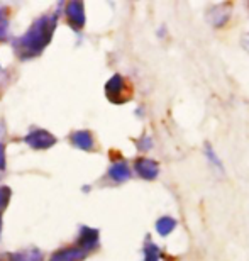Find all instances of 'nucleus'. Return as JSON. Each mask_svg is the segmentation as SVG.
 <instances>
[{"label": "nucleus", "instance_id": "f257e3e1", "mask_svg": "<svg viewBox=\"0 0 249 261\" xmlns=\"http://www.w3.org/2000/svg\"><path fill=\"white\" fill-rule=\"evenodd\" d=\"M56 25H58L56 15H43V17L36 19L27 29V33H24L14 41L15 55L20 60L38 58L53 39Z\"/></svg>", "mask_w": 249, "mask_h": 261}, {"label": "nucleus", "instance_id": "f03ea898", "mask_svg": "<svg viewBox=\"0 0 249 261\" xmlns=\"http://www.w3.org/2000/svg\"><path fill=\"white\" fill-rule=\"evenodd\" d=\"M132 93L131 85L127 83V80L122 75L116 73L110 80L105 83V95L110 102L114 103H124L129 100Z\"/></svg>", "mask_w": 249, "mask_h": 261}, {"label": "nucleus", "instance_id": "7ed1b4c3", "mask_svg": "<svg viewBox=\"0 0 249 261\" xmlns=\"http://www.w3.org/2000/svg\"><path fill=\"white\" fill-rule=\"evenodd\" d=\"M25 143L33 149H49L56 144V138L44 129H36L25 136Z\"/></svg>", "mask_w": 249, "mask_h": 261}, {"label": "nucleus", "instance_id": "20e7f679", "mask_svg": "<svg viewBox=\"0 0 249 261\" xmlns=\"http://www.w3.org/2000/svg\"><path fill=\"white\" fill-rule=\"evenodd\" d=\"M134 170H136V173L141 176L143 180H148V181L154 180L159 175L158 161H154L151 158H139V160H136V163H134Z\"/></svg>", "mask_w": 249, "mask_h": 261}, {"label": "nucleus", "instance_id": "39448f33", "mask_svg": "<svg viewBox=\"0 0 249 261\" xmlns=\"http://www.w3.org/2000/svg\"><path fill=\"white\" fill-rule=\"evenodd\" d=\"M65 12H66V19H68V24L75 31H80L85 25V7H83L81 2H70L66 5Z\"/></svg>", "mask_w": 249, "mask_h": 261}, {"label": "nucleus", "instance_id": "423d86ee", "mask_svg": "<svg viewBox=\"0 0 249 261\" xmlns=\"http://www.w3.org/2000/svg\"><path fill=\"white\" fill-rule=\"evenodd\" d=\"M97 246H98V231L97 229H92L87 226L80 227V236H78V241H76V248H80L85 253H88V251H93Z\"/></svg>", "mask_w": 249, "mask_h": 261}, {"label": "nucleus", "instance_id": "0eeeda50", "mask_svg": "<svg viewBox=\"0 0 249 261\" xmlns=\"http://www.w3.org/2000/svg\"><path fill=\"white\" fill-rule=\"evenodd\" d=\"M229 15H231V7L226 4H220V5H214L212 9H209L207 20H209L214 28H222V25L229 20Z\"/></svg>", "mask_w": 249, "mask_h": 261}, {"label": "nucleus", "instance_id": "6e6552de", "mask_svg": "<svg viewBox=\"0 0 249 261\" xmlns=\"http://www.w3.org/2000/svg\"><path fill=\"white\" fill-rule=\"evenodd\" d=\"M87 254L83 249L80 248H63L60 249V251H56L53 256L49 258V261H83L87 258Z\"/></svg>", "mask_w": 249, "mask_h": 261}, {"label": "nucleus", "instance_id": "1a4fd4ad", "mask_svg": "<svg viewBox=\"0 0 249 261\" xmlns=\"http://www.w3.org/2000/svg\"><path fill=\"white\" fill-rule=\"evenodd\" d=\"M108 176H110L116 184H122V181H127L131 178V168L127 166L126 161H116V163H112L110 168H108Z\"/></svg>", "mask_w": 249, "mask_h": 261}, {"label": "nucleus", "instance_id": "9d476101", "mask_svg": "<svg viewBox=\"0 0 249 261\" xmlns=\"http://www.w3.org/2000/svg\"><path fill=\"white\" fill-rule=\"evenodd\" d=\"M71 143L81 151H92L95 146V139H93L90 130H76L71 134Z\"/></svg>", "mask_w": 249, "mask_h": 261}, {"label": "nucleus", "instance_id": "9b49d317", "mask_svg": "<svg viewBox=\"0 0 249 261\" xmlns=\"http://www.w3.org/2000/svg\"><path fill=\"white\" fill-rule=\"evenodd\" d=\"M7 258H9V261H44L43 253H41L38 248L24 249V251L9 254Z\"/></svg>", "mask_w": 249, "mask_h": 261}, {"label": "nucleus", "instance_id": "f8f14e48", "mask_svg": "<svg viewBox=\"0 0 249 261\" xmlns=\"http://www.w3.org/2000/svg\"><path fill=\"white\" fill-rule=\"evenodd\" d=\"M175 227H176V219L171 216H163L156 221V232L163 238L173 232Z\"/></svg>", "mask_w": 249, "mask_h": 261}, {"label": "nucleus", "instance_id": "ddd939ff", "mask_svg": "<svg viewBox=\"0 0 249 261\" xmlns=\"http://www.w3.org/2000/svg\"><path fill=\"white\" fill-rule=\"evenodd\" d=\"M204 153H205V156H207V160H209V163H210L212 166H214L215 170L224 171V166H222V161H220L219 156H217L215 149L212 148V144H210V143H205V146H204Z\"/></svg>", "mask_w": 249, "mask_h": 261}, {"label": "nucleus", "instance_id": "4468645a", "mask_svg": "<svg viewBox=\"0 0 249 261\" xmlns=\"http://www.w3.org/2000/svg\"><path fill=\"white\" fill-rule=\"evenodd\" d=\"M159 256H161L159 246H156L151 239H148L144 244V261H159Z\"/></svg>", "mask_w": 249, "mask_h": 261}, {"label": "nucleus", "instance_id": "2eb2a0df", "mask_svg": "<svg viewBox=\"0 0 249 261\" xmlns=\"http://www.w3.org/2000/svg\"><path fill=\"white\" fill-rule=\"evenodd\" d=\"M10 195H12V190L9 187H0V212L5 211V207L9 205Z\"/></svg>", "mask_w": 249, "mask_h": 261}, {"label": "nucleus", "instance_id": "dca6fc26", "mask_svg": "<svg viewBox=\"0 0 249 261\" xmlns=\"http://www.w3.org/2000/svg\"><path fill=\"white\" fill-rule=\"evenodd\" d=\"M137 148L141 151H148L153 148V139L149 138V136H143L141 139L137 141Z\"/></svg>", "mask_w": 249, "mask_h": 261}, {"label": "nucleus", "instance_id": "f3484780", "mask_svg": "<svg viewBox=\"0 0 249 261\" xmlns=\"http://www.w3.org/2000/svg\"><path fill=\"white\" fill-rule=\"evenodd\" d=\"M9 36V20L2 19L0 20V41H5Z\"/></svg>", "mask_w": 249, "mask_h": 261}, {"label": "nucleus", "instance_id": "a211bd4d", "mask_svg": "<svg viewBox=\"0 0 249 261\" xmlns=\"http://www.w3.org/2000/svg\"><path fill=\"white\" fill-rule=\"evenodd\" d=\"M5 170V146L0 143V171Z\"/></svg>", "mask_w": 249, "mask_h": 261}, {"label": "nucleus", "instance_id": "6ab92c4d", "mask_svg": "<svg viewBox=\"0 0 249 261\" xmlns=\"http://www.w3.org/2000/svg\"><path fill=\"white\" fill-rule=\"evenodd\" d=\"M241 44H242V48H244V51L249 55V33H244L242 34V38H241Z\"/></svg>", "mask_w": 249, "mask_h": 261}, {"label": "nucleus", "instance_id": "aec40b11", "mask_svg": "<svg viewBox=\"0 0 249 261\" xmlns=\"http://www.w3.org/2000/svg\"><path fill=\"white\" fill-rule=\"evenodd\" d=\"M2 19H5V17H4V9L0 7V20H2Z\"/></svg>", "mask_w": 249, "mask_h": 261}, {"label": "nucleus", "instance_id": "412c9836", "mask_svg": "<svg viewBox=\"0 0 249 261\" xmlns=\"http://www.w3.org/2000/svg\"><path fill=\"white\" fill-rule=\"evenodd\" d=\"M0 234H2V216H0Z\"/></svg>", "mask_w": 249, "mask_h": 261}]
</instances>
